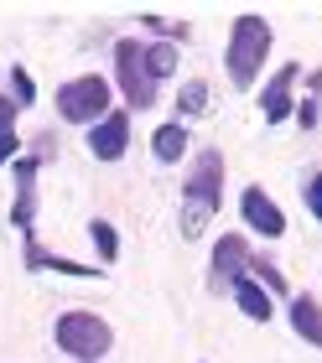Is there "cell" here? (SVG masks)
Segmentation results:
<instances>
[{
  "instance_id": "obj_1",
  "label": "cell",
  "mask_w": 322,
  "mask_h": 363,
  "mask_svg": "<svg viewBox=\"0 0 322 363\" xmlns=\"http://www.w3.org/2000/svg\"><path fill=\"white\" fill-rule=\"evenodd\" d=\"M172 73H177L172 42H141V37L114 42V84H120L130 109H151L161 94V78H172Z\"/></svg>"
},
{
  "instance_id": "obj_2",
  "label": "cell",
  "mask_w": 322,
  "mask_h": 363,
  "mask_svg": "<svg viewBox=\"0 0 322 363\" xmlns=\"http://www.w3.org/2000/svg\"><path fill=\"white\" fill-rule=\"evenodd\" d=\"M224 208V156L213 151H198V161L188 167V187H182V234L198 239L203 228L213 223V213Z\"/></svg>"
},
{
  "instance_id": "obj_3",
  "label": "cell",
  "mask_w": 322,
  "mask_h": 363,
  "mask_svg": "<svg viewBox=\"0 0 322 363\" xmlns=\"http://www.w3.org/2000/svg\"><path fill=\"white\" fill-rule=\"evenodd\" d=\"M270 42H276V31H270L265 16L245 11L240 21L229 26V47H224V68H229V84L234 89H255V78L270 57Z\"/></svg>"
},
{
  "instance_id": "obj_4",
  "label": "cell",
  "mask_w": 322,
  "mask_h": 363,
  "mask_svg": "<svg viewBox=\"0 0 322 363\" xmlns=\"http://www.w3.org/2000/svg\"><path fill=\"white\" fill-rule=\"evenodd\" d=\"M53 342L68 353V358H78V363H99L109 348H114V327L99 317V311H83V306H73V311H63L58 317V327H53Z\"/></svg>"
},
{
  "instance_id": "obj_5",
  "label": "cell",
  "mask_w": 322,
  "mask_h": 363,
  "mask_svg": "<svg viewBox=\"0 0 322 363\" xmlns=\"http://www.w3.org/2000/svg\"><path fill=\"white\" fill-rule=\"evenodd\" d=\"M109 99H114V84L104 73H78L58 89V114L68 125H99L109 114Z\"/></svg>"
},
{
  "instance_id": "obj_6",
  "label": "cell",
  "mask_w": 322,
  "mask_h": 363,
  "mask_svg": "<svg viewBox=\"0 0 322 363\" xmlns=\"http://www.w3.org/2000/svg\"><path fill=\"white\" fill-rule=\"evenodd\" d=\"M240 213H245L249 234H260V239H281V234H286V213H281V203H276L265 187H255V182L240 192Z\"/></svg>"
},
{
  "instance_id": "obj_7",
  "label": "cell",
  "mask_w": 322,
  "mask_h": 363,
  "mask_svg": "<svg viewBox=\"0 0 322 363\" xmlns=\"http://www.w3.org/2000/svg\"><path fill=\"white\" fill-rule=\"evenodd\" d=\"M249 244H245V234H224L213 244V265H208V286L218 291V296H229V286L245 275V265H249Z\"/></svg>"
},
{
  "instance_id": "obj_8",
  "label": "cell",
  "mask_w": 322,
  "mask_h": 363,
  "mask_svg": "<svg viewBox=\"0 0 322 363\" xmlns=\"http://www.w3.org/2000/svg\"><path fill=\"white\" fill-rule=\"evenodd\" d=\"M11 223L26 234V244L37 239L31 223H37V161L31 156H16V203H11Z\"/></svg>"
},
{
  "instance_id": "obj_9",
  "label": "cell",
  "mask_w": 322,
  "mask_h": 363,
  "mask_svg": "<svg viewBox=\"0 0 322 363\" xmlns=\"http://www.w3.org/2000/svg\"><path fill=\"white\" fill-rule=\"evenodd\" d=\"M89 151L99 161H120L130 151V114H114L109 109L99 125H89Z\"/></svg>"
},
{
  "instance_id": "obj_10",
  "label": "cell",
  "mask_w": 322,
  "mask_h": 363,
  "mask_svg": "<svg viewBox=\"0 0 322 363\" xmlns=\"http://www.w3.org/2000/svg\"><path fill=\"white\" fill-rule=\"evenodd\" d=\"M296 78H301V68H296V62H286V68H276V78L265 84L260 109H265V120H270V125H281L286 114H291V89H296Z\"/></svg>"
},
{
  "instance_id": "obj_11",
  "label": "cell",
  "mask_w": 322,
  "mask_h": 363,
  "mask_svg": "<svg viewBox=\"0 0 322 363\" xmlns=\"http://www.w3.org/2000/svg\"><path fill=\"white\" fill-rule=\"evenodd\" d=\"M229 296H234V306H240L249 322H270V311H276V301H270V296H265V291H260L249 275H240V280H234V286H229Z\"/></svg>"
},
{
  "instance_id": "obj_12",
  "label": "cell",
  "mask_w": 322,
  "mask_h": 363,
  "mask_svg": "<svg viewBox=\"0 0 322 363\" xmlns=\"http://www.w3.org/2000/svg\"><path fill=\"white\" fill-rule=\"evenodd\" d=\"M291 327H296L301 342L322 348V301H312V296H291Z\"/></svg>"
},
{
  "instance_id": "obj_13",
  "label": "cell",
  "mask_w": 322,
  "mask_h": 363,
  "mask_svg": "<svg viewBox=\"0 0 322 363\" xmlns=\"http://www.w3.org/2000/svg\"><path fill=\"white\" fill-rule=\"evenodd\" d=\"M151 151H156V161H188V125H161L156 135H151Z\"/></svg>"
},
{
  "instance_id": "obj_14",
  "label": "cell",
  "mask_w": 322,
  "mask_h": 363,
  "mask_svg": "<svg viewBox=\"0 0 322 363\" xmlns=\"http://www.w3.org/2000/svg\"><path fill=\"white\" fill-rule=\"evenodd\" d=\"M16 109L11 104V94H0V167H6V161H16V151H21V140H16Z\"/></svg>"
},
{
  "instance_id": "obj_15",
  "label": "cell",
  "mask_w": 322,
  "mask_h": 363,
  "mask_svg": "<svg viewBox=\"0 0 322 363\" xmlns=\"http://www.w3.org/2000/svg\"><path fill=\"white\" fill-rule=\"evenodd\" d=\"M89 239H94V250H99V259H104V265H114V259H120V234H114V223L94 218V223H89Z\"/></svg>"
},
{
  "instance_id": "obj_16",
  "label": "cell",
  "mask_w": 322,
  "mask_h": 363,
  "mask_svg": "<svg viewBox=\"0 0 322 363\" xmlns=\"http://www.w3.org/2000/svg\"><path fill=\"white\" fill-rule=\"evenodd\" d=\"M11 104H16V109H31V104H37V84H31L26 68L11 73Z\"/></svg>"
},
{
  "instance_id": "obj_17",
  "label": "cell",
  "mask_w": 322,
  "mask_h": 363,
  "mask_svg": "<svg viewBox=\"0 0 322 363\" xmlns=\"http://www.w3.org/2000/svg\"><path fill=\"white\" fill-rule=\"evenodd\" d=\"M203 104H208V89H203L198 78H188V84H182V99H177V114H182V120H193Z\"/></svg>"
},
{
  "instance_id": "obj_18",
  "label": "cell",
  "mask_w": 322,
  "mask_h": 363,
  "mask_svg": "<svg viewBox=\"0 0 322 363\" xmlns=\"http://www.w3.org/2000/svg\"><path fill=\"white\" fill-rule=\"evenodd\" d=\"M307 213L322 223V172H312V177H307Z\"/></svg>"
},
{
  "instance_id": "obj_19",
  "label": "cell",
  "mask_w": 322,
  "mask_h": 363,
  "mask_svg": "<svg viewBox=\"0 0 322 363\" xmlns=\"http://www.w3.org/2000/svg\"><path fill=\"white\" fill-rule=\"evenodd\" d=\"M296 114H301V125L312 130V125L322 120V104H317V99H301V104H296Z\"/></svg>"
}]
</instances>
